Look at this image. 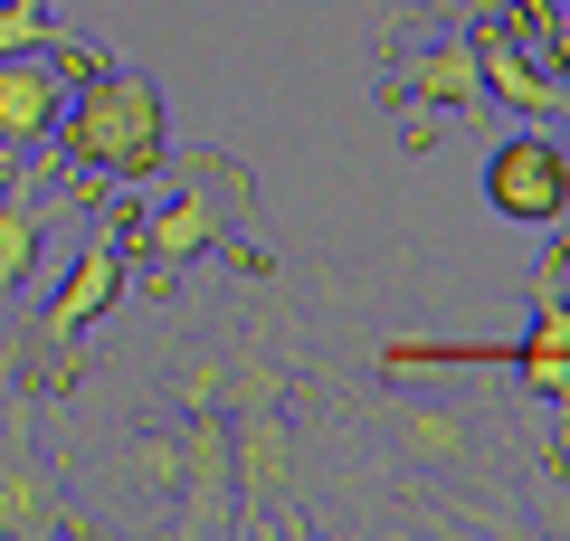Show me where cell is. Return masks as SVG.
Segmentation results:
<instances>
[{
  "label": "cell",
  "mask_w": 570,
  "mask_h": 541,
  "mask_svg": "<svg viewBox=\"0 0 570 541\" xmlns=\"http://www.w3.org/2000/svg\"><path fill=\"white\" fill-rule=\"evenodd\" d=\"M58 142H67V161H77V171L115 180V190L163 180V161H171L163 86L134 77V67H105V77H86L77 96H67V115H58Z\"/></svg>",
  "instance_id": "cell-1"
},
{
  "label": "cell",
  "mask_w": 570,
  "mask_h": 541,
  "mask_svg": "<svg viewBox=\"0 0 570 541\" xmlns=\"http://www.w3.org/2000/svg\"><path fill=\"white\" fill-rule=\"evenodd\" d=\"M163 171H181V200H163L153 219L134 228V247H142L153 266H190V257H209V247L247 238V219H257V190H247V161H238V153L200 142V153L163 161Z\"/></svg>",
  "instance_id": "cell-2"
},
{
  "label": "cell",
  "mask_w": 570,
  "mask_h": 541,
  "mask_svg": "<svg viewBox=\"0 0 570 541\" xmlns=\"http://www.w3.org/2000/svg\"><path fill=\"white\" fill-rule=\"evenodd\" d=\"M371 427L390 437L400 465H419V475H438V484H494V465H504V437H494L475 409H456V400L371 390Z\"/></svg>",
  "instance_id": "cell-3"
},
{
  "label": "cell",
  "mask_w": 570,
  "mask_h": 541,
  "mask_svg": "<svg viewBox=\"0 0 570 541\" xmlns=\"http://www.w3.org/2000/svg\"><path fill=\"white\" fill-rule=\"evenodd\" d=\"M115 295H124V247H115V228H96V238L77 247V266H67V285L29 314V390H39V400H58V390L77 381V333Z\"/></svg>",
  "instance_id": "cell-4"
},
{
  "label": "cell",
  "mask_w": 570,
  "mask_h": 541,
  "mask_svg": "<svg viewBox=\"0 0 570 541\" xmlns=\"http://www.w3.org/2000/svg\"><path fill=\"white\" fill-rule=\"evenodd\" d=\"M381 105L400 115V142H409V153H428L448 115H475V105H485V67H475V39H466V29H448V39L409 48V58L381 77Z\"/></svg>",
  "instance_id": "cell-5"
},
{
  "label": "cell",
  "mask_w": 570,
  "mask_h": 541,
  "mask_svg": "<svg viewBox=\"0 0 570 541\" xmlns=\"http://www.w3.org/2000/svg\"><path fill=\"white\" fill-rule=\"evenodd\" d=\"M228 484H238V522H276V532L305 522V475H295V427H285V400L228 409Z\"/></svg>",
  "instance_id": "cell-6"
},
{
  "label": "cell",
  "mask_w": 570,
  "mask_h": 541,
  "mask_svg": "<svg viewBox=\"0 0 570 541\" xmlns=\"http://www.w3.org/2000/svg\"><path fill=\"white\" fill-rule=\"evenodd\" d=\"M39 390L20 400V419H10V437H0V541H39V532H67V456L39 437Z\"/></svg>",
  "instance_id": "cell-7"
},
{
  "label": "cell",
  "mask_w": 570,
  "mask_h": 541,
  "mask_svg": "<svg viewBox=\"0 0 570 541\" xmlns=\"http://www.w3.org/2000/svg\"><path fill=\"white\" fill-rule=\"evenodd\" d=\"M485 209L513 228H561L570 219V142L551 134H513L485 153Z\"/></svg>",
  "instance_id": "cell-8"
},
{
  "label": "cell",
  "mask_w": 570,
  "mask_h": 541,
  "mask_svg": "<svg viewBox=\"0 0 570 541\" xmlns=\"http://www.w3.org/2000/svg\"><path fill=\"white\" fill-rule=\"evenodd\" d=\"M466 39H475V67H485V105H513V115H570V77H551V67L532 58V39H513L504 0L475 10Z\"/></svg>",
  "instance_id": "cell-9"
},
{
  "label": "cell",
  "mask_w": 570,
  "mask_h": 541,
  "mask_svg": "<svg viewBox=\"0 0 570 541\" xmlns=\"http://www.w3.org/2000/svg\"><path fill=\"white\" fill-rule=\"evenodd\" d=\"M171 503H181L190 532H228V522H238V484H228V419H219V409H190V419H181V475H171Z\"/></svg>",
  "instance_id": "cell-10"
},
{
  "label": "cell",
  "mask_w": 570,
  "mask_h": 541,
  "mask_svg": "<svg viewBox=\"0 0 570 541\" xmlns=\"http://www.w3.org/2000/svg\"><path fill=\"white\" fill-rule=\"evenodd\" d=\"M58 115H67L58 58H48V48H10V58H0V153L58 142Z\"/></svg>",
  "instance_id": "cell-11"
},
{
  "label": "cell",
  "mask_w": 570,
  "mask_h": 541,
  "mask_svg": "<svg viewBox=\"0 0 570 541\" xmlns=\"http://www.w3.org/2000/svg\"><path fill=\"white\" fill-rule=\"evenodd\" d=\"M523 381H532V400L542 409H570V304H561V276H542V314H532V333H523Z\"/></svg>",
  "instance_id": "cell-12"
},
{
  "label": "cell",
  "mask_w": 570,
  "mask_h": 541,
  "mask_svg": "<svg viewBox=\"0 0 570 541\" xmlns=\"http://www.w3.org/2000/svg\"><path fill=\"white\" fill-rule=\"evenodd\" d=\"M39 238H48V209L39 200H0V295L39 266Z\"/></svg>",
  "instance_id": "cell-13"
},
{
  "label": "cell",
  "mask_w": 570,
  "mask_h": 541,
  "mask_svg": "<svg viewBox=\"0 0 570 541\" xmlns=\"http://www.w3.org/2000/svg\"><path fill=\"white\" fill-rule=\"evenodd\" d=\"M171 475H181V427H142L124 446V484L134 494H171Z\"/></svg>",
  "instance_id": "cell-14"
},
{
  "label": "cell",
  "mask_w": 570,
  "mask_h": 541,
  "mask_svg": "<svg viewBox=\"0 0 570 541\" xmlns=\"http://www.w3.org/2000/svg\"><path fill=\"white\" fill-rule=\"evenodd\" d=\"M171 400L181 409H228V352H190L171 371Z\"/></svg>",
  "instance_id": "cell-15"
},
{
  "label": "cell",
  "mask_w": 570,
  "mask_h": 541,
  "mask_svg": "<svg viewBox=\"0 0 570 541\" xmlns=\"http://www.w3.org/2000/svg\"><path fill=\"white\" fill-rule=\"evenodd\" d=\"M58 39V0H0V58L10 48H48Z\"/></svg>",
  "instance_id": "cell-16"
},
{
  "label": "cell",
  "mask_w": 570,
  "mask_h": 541,
  "mask_svg": "<svg viewBox=\"0 0 570 541\" xmlns=\"http://www.w3.org/2000/svg\"><path fill=\"white\" fill-rule=\"evenodd\" d=\"M475 10H494V0H390V20H400V29H466Z\"/></svg>",
  "instance_id": "cell-17"
},
{
  "label": "cell",
  "mask_w": 570,
  "mask_h": 541,
  "mask_svg": "<svg viewBox=\"0 0 570 541\" xmlns=\"http://www.w3.org/2000/svg\"><path fill=\"white\" fill-rule=\"evenodd\" d=\"M504 20H513V39H542V48L570 39V20L551 10V0H504Z\"/></svg>",
  "instance_id": "cell-18"
},
{
  "label": "cell",
  "mask_w": 570,
  "mask_h": 541,
  "mask_svg": "<svg viewBox=\"0 0 570 541\" xmlns=\"http://www.w3.org/2000/svg\"><path fill=\"white\" fill-rule=\"evenodd\" d=\"M551 10H561V20H570V0H551Z\"/></svg>",
  "instance_id": "cell-19"
}]
</instances>
